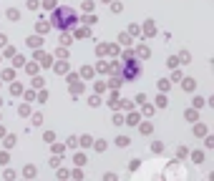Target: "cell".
<instances>
[{"instance_id": "cell-3", "label": "cell", "mask_w": 214, "mask_h": 181, "mask_svg": "<svg viewBox=\"0 0 214 181\" xmlns=\"http://www.w3.org/2000/svg\"><path fill=\"white\" fill-rule=\"evenodd\" d=\"M186 118L189 121H196V111H186Z\"/></svg>"}, {"instance_id": "cell-1", "label": "cell", "mask_w": 214, "mask_h": 181, "mask_svg": "<svg viewBox=\"0 0 214 181\" xmlns=\"http://www.w3.org/2000/svg\"><path fill=\"white\" fill-rule=\"evenodd\" d=\"M73 23H76V13H73L71 8H61V10H55V15H53V25H55V28H71Z\"/></svg>"}, {"instance_id": "cell-2", "label": "cell", "mask_w": 214, "mask_h": 181, "mask_svg": "<svg viewBox=\"0 0 214 181\" xmlns=\"http://www.w3.org/2000/svg\"><path fill=\"white\" fill-rule=\"evenodd\" d=\"M8 18H10V20H18V10H8Z\"/></svg>"}]
</instances>
